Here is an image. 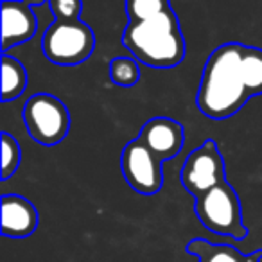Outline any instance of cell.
Returning a JSON list of instances; mask_svg holds the SVG:
<instances>
[{
    "mask_svg": "<svg viewBox=\"0 0 262 262\" xmlns=\"http://www.w3.org/2000/svg\"><path fill=\"white\" fill-rule=\"evenodd\" d=\"M243 74L250 95L262 94V49L243 45Z\"/></svg>",
    "mask_w": 262,
    "mask_h": 262,
    "instance_id": "cell-13",
    "label": "cell"
},
{
    "mask_svg": "<svg viewBox=\"0 0 262 262\" xmlns=\"http://www.w3.org/2000/svg\"><path fill=\"white\" fill-rule=\"evenodd\" d=\"M20 160H22V149H20L18 140L13 135H9L8 131H2V171H0V178L9 180L20 167Z\"/></svg>",
    "mask_w": 262,
    "mask_h": 262,
    "instance_id": "cell-16",
    "label": "cell"
},
{
    "mask_svg": "<svg viewBox=\"0 0 262 262\" xmlns=\"http://www.w3.org/2000/svg\"><path fill=\"white\" fill-rule=\"evenodd\" d=\"M22 2H26L27 6H41V4H45V2H49V0H22Z\"/></svg>",
    "mask_w": 262,
    "mask_h": 262,
    "instance_id": "cell-18",
    "label": "cell"
},
{
    "mask_svg": "<svg viewBox=\"0 0 262 262\" xmlns=\"http://www.w3.org/2000/svg\"><path fill=\"white\" fill-rule=\"evenodd\" d=\"M27 86V70L13 56H2V101L18 99Z\"/></svg>",
    "mask_w": 262,
    "mask_h": 262,
    "instance_id": "cell-12",
    "label": "cell"
},
{
    "mask_svg": "<svg viewBox=\"0 0 262 262\" xmlns=\"http://www.w3.org/2000/svg\"><path fill=\"white\" fill-rule=\"evenodd\" d=\"M38 228V210L29 200L18 194L2 196V235L26 239Z\"/></svg>",
    "mask_w": 262,
    "mask_h": 262,
    "instance_id": "cell-10",
    "label": "cell"
},
{
    "mask_svg": "<svg viewBox=\"0 0 262 262\" xmlns=\"http://www.w3.org/2000/svg\"><path fill=\"white\" fill-rule=\"evenodd\" d=\"M22 115L27 133L40 146H56L69 135V108L56 95L34 94L24 104Z\"/></svg>",
    "mask_w": 262,
    "mask_h": 262,
    "instance_id": "cell-5",
    "label": "cell"
},
{
    "mask_svg": "<svg viewBox=\"0 0 262 262\" xmlns=\"http://www.w3.org/2000/svg\"><path fill=\"white\" fill-rule=\"evenodd\" d=\"M185 251L198 258V262H262V250L244 255L230 244H214L207 239H192Z\"/></svg>",
    "mask_w": 262,
    "mask_h": 262,
    "instance_id": "cell-11",
    "label": "cell"
},
{
    "mask_svg": "<svg viewBox=\"0 0 262 262\" xmlns=\"http://www.w3.org/2000/svg\"><path fill=\"white\" fill-rule=\"evenodd\" d=\"M122 43L137 61L151 69H172L185 58V38L172 8L147 20L127 22Z\"/></svg>",
    "mask_w": 262,
    "mask_h": 262,
    "instance_id": "cell-2",
    "label": "cell"
},
{
    "mask_svg": "<svg viewBox=\"0 0 262 262\" xmlns=\"http://www.w3.org/2000/svg\"><path fill=\"white\" fill-rule=\"evenodd\" d=\"M171 8L169 0H126V15L129 22L147 20Z\"/></svg>",
    "mask_w": 262,
    "mask_h": 262,
    "instance_id": "cell-15",
    "label": "cell"
},
{
    "mask_svg": "<svg viewBox=\"0 0 262 262\" xmlns=\"http://www.w3.org/2000/svg\"><path fill=\"white\" fill-rule=\"evenodd\" d=\"M196 215L201 225L212 233L243 241L248 237V228L243 223V208L235 189L223 182L208 192L196 198Z\"/></svg>",
    "mask_w": 262,
    "mask_h": 262,
    "instance_id": "cell-3",
    "label": "cell"
},
{
    "mask_svg": "<svg viewBox=\"0 0 262 262\" xmlns=\"http://www.w3.org/2000/svg\"><path fill=\"white\" fill-rule=\"evenodd\" d=\"M38 20L31 6L22 0H2V51L29 41L36 34Z\"/></svg>",
    "mask_w": 262,
    "mask_h": 262,
    "instance_id": "cell-9",
    "label": "cell"
},
{
    "mask_svg": "<svg viewBox=\"0 0 262 262\" xmlns=\"http://www.w3.org/2000/svg\"><path fill=\"white\" fill-rule=\"evenodd\" d=\"M110 79L122 88L135 86L140 79V67L135 58H113L110 61Z\"/></svg>",
    "mask_w": 262,
    "mask_h": 262,
    "instance_id": "cell-14",
    "label": "cell"
},
{
    "mask_svg": "<svg viewBox=\"0 0 262 262\" xmlns=\"http://www.w3.org/2000/svg\"><path fill=\"white\" fill-rule=\"evenodd\" d=\"M47 4L56 20H79L83 11V0H49Z\"/></svg>",
    "mask_w": 262,
    "mask_h": 262,
    "instance_id": "cell-17",
    "label": "cell"
},
{
    "mask_svg": "<svg viewBox=\"0 0 262 262\" xmlns=\"http://www.w3.org/2000/svg\"><path fill=\"white\" fill-rule=\"evenodd\" d=\"M120 167L127 185L142 196H153L164 187L162 160L139 139L124 146Z\"/></svg>",
    "mask_w": 262,
    "mask_h": 262,
    "instance_id": "cell-6",
    "label": "cell"
},
{
    "mask_svg": "<svg viewBox=\"0 0 262 262\" xmlns=\"http://www.w3.org/2000/svg\"><path fill=\"white\" fill-rule=\"evenodd\" d=\"M95 47L94 31L81 20H56L47 27L41 51L49 61L70 67L86 61Z\"/></svg>",
    "mask_w": 262,
    "mask_h": 262,
    "instance_id": "cell-4",
    "label": "cell"
},
{
    "mask_svg": "<svg viewBox=\"0 0 262 262\" xmlns=\"http://www.w3.org/2000/svg\"><path fill=\"white\" fill-rule=\"evenodd\" d=\"M137 139L151 149L162 162L171 160L182 151L185 142L183 126L169 117H155L149 119L140 129Z\"/></svg>",
    "mask_w": 262,
    "mask_h": 262,
    "instance_id": "cell-8",
    "label": "cell"
},
{
    "mask_svg": "<svg viewBox=\"0 0 262 262\" xmlns=\"http://www.w3.org/2000/svg\"><path fill=\"white\" fill-rule=\"evenodd\" d=\"M225 180V160L212 139L196 147L182 167V185L194 198L208 192Z\"/></svg>",
    "mask_w": 262,
    "mask_h": 262,
    "instance_id": "cell-7",
    "label": "cell"
},
{
    "mask_svg": "<svg viewBox=\"0 0 262 262\" xmlns=\"http://www.w3.org/2000/svg\"><path fill=\"white\" fill-rule=\"evenodd\" d=\"M250 92L243 74V43L217 47L205 65L196 94V106L205 117L223 120L233 117L248 101Z\"/></svg>",
    "mask_w": 262,
    "mask_h": 262,
    "instance_id": "cell-1",
    "label": "cell"
}]
</instances>
